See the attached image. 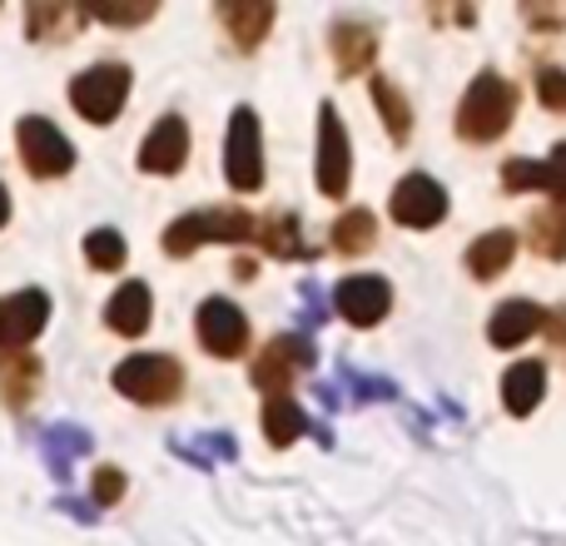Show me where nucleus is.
<instances>
[{"mask_svg":"<svg viewBox=\"0 0 566 546\" xmlns=\"http://www.w3.org/2000/svg\"><path fill=\"white\" fill-rule=\"evenodd\" d=\"M105 323L125 338H139L149 328V288L139 279H129L125 288H115V298L105 303Z\"/></svg>","mask_w":566,"mask_h":546,"instance_id":"nucleus-17","label":"nucleus"},{"mask_svg":"<svg viewBox=\"0 0 566 546\" xmlns=\"http://www.w3.org/2000/svg\"><path fill=\"white\" fill-rule=\"evenodd\" d=\"M125 497V472L119 468H99L95 472V502L99 507H109V502H119Z\"/></svg>","mask_w":566,"mask_h":546,"instance_id":"nucleus-33","label":"nucleus"},{"mask_svg":"<svg viewBox=\"0 0 566 546\" xmlns=\"http://www.w3.org/2000/svg\"><path fill=\"white\" fill-rule=\"evenodd\" d=\"M308 368H313V343L298 338V333H283V338H274L254 358V388H264L269 398H279V392Z\"/></svg>","mask_w":566,"mask_h":546,"instance_id":"nucleus-6","label":"nucleus"},{"mask_svg":"<svg viewBox=\"0 0 566 546\" xmlns=\"http://www.w3.org/2000/svg\"><path fill=\"white\" fill-rule=\"evenodd\" d=\"M129 99V70L125 65H95L80 80H70V105L90 119V125H109Z\"/></svg>","mask_w":566,"mask_h":546,"instance_id":"nucleus-4","label":"nucleus"},{"mask_svg":"<svg viewBox=\"0 0 566 546\" xmlns=\"http://www.w3.org/2000/svg\"><path fill=\"white\" fill-rule=\"evenodd\" d=\"M115 388L125 392L129 402H145V408H165V402L179 398L185 388V368L165 353H135L115 368Z\"/></svg>","mask_w":566,"mask_h":546,"instance_id":"nucleus-2","label":"nucleus"},{"mask_svg":"<svg viewBox=\"0 0 566 546\" xmlns=\"http://www.w3.org/2000/svg\"><path fill=\"white\" fill-rule=\"evenodd\" d=\"M125 254L129 249H125V239H119L115 229H95V234L85 239V259L95 269H105V273H115L119 264H125Z\"/></svg>","mask_w":566,"mask_h":546,"instance_id":"nucleus-29","label":"nucleus"},{"mask_svg":"<svg viewBox=\"0 0 566 546\" xmlns=\"http://www.w3.org/2000/svg\"><path fill=\"white\" fill-rule=\"evenodd\" d=\"M219 20H224V30L234 35L239 50H259V40L274 25V6H269V0H224Z\"/></svg>","mask_w":566,"mask_h":546,"instance_id":"nucleus-15","label":"nucleus"},{"mask_svg":"<svg viewBox=\"0 0 566 546\" xmlns=\"http://www.w3.org/2000/svg\"><path fill=\"white\" fill-rule=\"evenodd\" d=\"M448 214V195H442L438 179L428 175H408L398 189H392V219L402 229H432Z\"/></svg>","mask_w":566,"mask_h":546,"instance_id":"nucleus-9","label":"nucleus"},{"mask_svg":"<svg viewBox=\"0 0 566 546\" xmlns=\"http://www.w3.org/2000/svg\"><path fill=\"white\" fill-rule=\"evenodd\" d=\"M40 388V358H30V353H6L0 358V398L10 402V408H25L30 398H35Z\"/></svg>","mask_w":566,"mask_h":546,"instance_id":"nucleus-20","label":"nucleus"},{"mask_svg":"<svg viewBox=\"0 0 566 546\" xmlns=\"http://www.w3.org/2000/svg\"><path fill=\"white\" fill-rule=\"evenodd\" d=\"M199 224H205V244H249L254 239V219L244 209H205Z\"/></svg>","mask_w":566,"mask_h":546,"instance_id":"nucleus-24","label":"nucleus"},{"mask_svg":"<svg viewBox=\"0 0 566 546\" xmlns=\"http://www.w3.org/2000/svg\"><path fill=\"white\" fill-rule=\"evenodd\" d=\"M502 185L507 189H542L552 199H566V145L552 149V159H512L502 169Z\"/></svg>","mask_w":566,"mask_h":546,"instance_id":"nucleus-13","label":"nucleus"},{"mask_svg":"<svg viewBox=\"0 0 566 546\" xmlns=\"http://www.w3.org/2000/svg\"><path fill=\"white\" fill-rule=\"evenodd\" d=\"M552 318H557V323H547V328H552V338L566 343V308H557V313H552Z\"/></svg>","mask_w":566,"mask_h":546,"instance_id":"nucleus-35","label":"nucleus"},{"mask_svg":"<svg viewBox=\"0 0 566 546\" xmlns=\"http://www.w3.org/2000/svg\"><path fill=\"white\" fill-rule=\"evenodd\" d=\"M90 448H95V442H90V432H80V428H50L45 438H40V452H45L50 472H55L60 482L70 477V458H85Z\"/></svg>","mask_w":566,"mask_h":546,"instance_id":"nucleus-22","label":"nucleus"},{"mask_svg":"<svg viewBox=\"0 0 566 546\" xmlns=\"http://www.w3.org/2000/svg\"><path fill=\"white\" fill-rule=\"evenodd\" d=\"M45 318H50V298L40 288L0 298V353H20L25 343H35Z\"/></svg>","mask_w":566,"mask_h":546,"instance_id":"nucleus-8","label":"nucleus"},{"mask_svg":"<svg viewBox=\"0 0 566 546\" xmlns=\"http://www.w3.org/2000/svg\"><path fill=\"white\" fill-rule=\"evenodd\" d=\"M542 328H547V308H537L532 298H507L492 313L488 338L497 343V348H517V343H527L532 333H542Z\"/></svg>","mask_w":566,"mask_h":546,"instance_id":"nucleus-14","label":"nucleus"},{"mask_svg":"<svg viewBox=\"0 0 566 546\" xmlns=\"http://www.w3.org/2000/svg\"><path fill=\"white\" fill-rule=\"evenodd\" d=\"M189 159V125L179 115H165L139 145V169L145 175H179Z\"/></svg>","mask_w":566,"mask_h":546,"instance_id":"nucleus-12","label":"nucleus"},{"mask_svg":"<svg viewBox=\"0 0 566 546\" xmlns=\"http://www.w3.org/2000/svg\"><path fill=\"white\" fill-rule=\"evenodd\" d=\"M348 175H353V155H348V135L333 105L318 109V189L328 199L348 195Z\"/></svg>","mask_w":566,"mask_h":546,"instance_id":"nucleus-7","label":"nucleus"},{"mask_svg":"<svg viewBox=\"0 0 566 546\" xmlns=\"http://www.w3.org/2000/svg\"><path fill=\"white\" fill-rule=\"evenodd\" d=\"M199 343L214 358H239L249 348V318L229 298H205V308H199Z\"/></svg>","mask_w":566,"mask_h":546,"instance_id":"nucleus-11","label":"nucleus"},{"mask_svg":"<svg viewBox=\"0 0 566 546\" xmlns=\"http://www.w3.org/2000/svg\"><path fill=\"white\" fill-rule=\"evenodd\" d=\"M512 109H517L512 85L497 75V70H482L458 105V135L472 139V145H492L497 135H507Z\"/></svg>","mask_w":566,"mask_h":546,"instance_id":"nucleus-1","label":"nucleus"},{"mask_svg":"<svg viewBox=\"0 0 566 546\" xmlns=\"http://www.w3.org/2000/svg\"><path fill=\"white\" fill-rule=\"evenodd\" d=\"M85 25V10L80 6H55V0H30L25 6V30L35 40H65Z\"/></svg>","mask_w":566,"mask_h":546,"instance_id":"nucleus-19","label":"nucleus"},{"mask_svg":"<svg viewBox=\"0 0 566 546\" xmlns=\"http://www.w3.org/2000/svg\"><path fill=\"white\" fill-rule=\"evenodd\" d=\"M303 428H308V418H303V408L289 398V392H279V398L264 402V432L274 448H289L293 438H303Z\"/></svg>","mask_w":566,"mask_h":546,"instance_id":"nucleus-23","label":"nucleus"},{"mask_svg":"<svg viewBox=\"0 0 566 546\" xmlns=\"http://www.w3.org/2000/svg\"><path fill=\"white\" fill-rule=\"evenodd\" d=\"M10 219V195H6V185H0V224Z\"/></svg>","mask_w":566,"mask_h":546,"instance_id":"nucleus-36","label":"nucleus"},{"mask_svg":"<svg viewBox=\"0 0 566 546\" xmlns=\"http://www.w3.org/2000/svg\"><path fill=\"white\" fill-rule=\"evenodd\" d=\"M175 452L185 462H199V468H209L214 458H239L234 438H224V432H205V442H175Z\"/></svg>","mask_w":566,"mask_h":546,"instance_id":"nucleus-30","label":"nucleus"},{"mask_svg":"<svg viewBox=\"0 0 566 546\" xmlns=\"http://www.w3.org/2000/svg\"><path fill=\"white\" fill-rule=\"evenodd\" d=\"M373 105H378V115H382V125H388V135H392V139H408V129H412V109H408V99H402V90L392 85V80L373 75Z\"/></svg>","mask_w":566,"mask_h":546,"instance_id":"nucleus-26","label":"nucleus"},{"mask_svg":"<svg viewBox=\"0 0 566 546\" xmlns=\"http://www.w3.org/2000/svg\"><path fill=\"white\" fill-rule=\"evenodd\" d=\"M542 392H547V368H542V363H517V368H507V378H502V402H507L512 418H527L542 402Z\"/></svg>","mask_w":566,"mask_h":546,"instance_id":"nucleus-18","label":"nucleus"},{"mask_svg":"<svg viewBox=\"0 0 566 546\" xmlns=\"http://www.w3.org/2000/svg\"><path fill=\"white\" fill-rule=\"evenodd\" d=\"M373 239H378V219H373L368 209H348V214L333 224V249H338V254H363V249H373Z\"/></svg>","mask_w":566,"mask_h":546,"instance_id":"nucleus-27","label":"nucleus"},{"mask_svg":"<svg viewBox=\"0 0 566 546\" xmlns=\"http://www.w3.org/2000/svg\"><path fill=\"white\" fill-rule=\"evenodd\" d=\"M224 175L239 195H254L264 185V145H259V115L249 105L234 109L229 119V139H224Z\"/></svg>","mask_w":566,"mask_h":546,"instance_id":"nucleus-3","label":"nucleus"},{"mask_svg":"<svg viewBox=\"0 0 566 546\" xmlns=\"http://www.w3.org/2000/svg\"><path fill=\"white\" fill-rule=\"evenodd\" d=\"M373 55H378V35H373V25H363V20H338V25H333V60H338L343 75L368 70Z\"/></svg>","mask_w":566,"mask_h":546,"instance_id":"nucleus-16","label":"nucleus"},{"mask_svg":"<svg viewBox=\"0 0 566 546\" xmlns=\"http://www.w3.org/2000/svg\"><path fill=\"white\" fill-rule=\"evenodd\" d=\"M532 249L547 259L566 254V199H552V209L532 214Z\"/></svg>","mask_w":566,"mask_h":546,"instance_id":"nucleus-25","label":"nucleus"},{"mask_svg":"<svg viewBox=\"0 0 566 546\" xmlns=\"http://www.w3.org/2000/svg\"><path fill=\"white\" fill-rule=\"evenodd\" d=\"M259 244L274 259H308V244H298V219L293 214L264 219V224H259Z\"/></svg>","mask_w":566,"mask_h":546,"instance_id":"nucleus-28","label":"nucleus"},{"mask_svg":"<svg viewBox=\"0 0 566 546\" xmlns=\"http://www.w3.org/2000/svg\"><path fill=\"white\" fill-rule=\"evenodd\" d=\"M85 15L105 20V25H145L155 15V0H139V6H90Z\"/></svg>","mask_w":566,"mask_h":546,"instance_id":"nucleus-31","label":"nucleus"},{"mask_svg":"<svg viewBox=\"0 0 566 546\" xmlns=\"http://www.w3.org/2000/svg\"><path fill=\"white\" fill-rule=\"evenodd\" d=\"M15 145H20V159H25V169L35 179H60V175H70V169H75V149H70V139L60 135L45 115H25V119H20Z\"/></svg>","mask_w":566,"mask_h":546,"instance_id":"nucleus-5","label":"nucleus"},{"mask_svg":"<svg viewBox=\"0 0 566 546\" xmlns=\"http://www.w3.org/2000/svg\"><path fill=\"white\" fill-rule=\"evenodd\" d=\"M512 254H517V234H512V229H492V234H482L478 244L468 249V269L478 273V279H497V273L512 264Z\"/></svg>","mask_w":566,"mask_h":546,"instance_id":"nucleus-21","label":"nucleus"},{"mask_svg":"<svg viewBox=\"0 0 566 546\" xmlns=\"http://www.w3.org/2000/svg\"><path fill=\"white\" fill-rule=\"evenodd\" d=\"M323 323V298L313 283H303V328H318Z\"/></svg>","mask_w":566,"mask_h":546,"instance_id":"nucleus-34","label":"nucleus"},{"mask_svg":"<svg viewBox=\"0 0 566 546\" xmlns=\"http://www.w3.org/2000/svg\"><path fill=\"white\" fill-rule=\"evenodd\" d=\"M333 303H338V313L353 323V328H373V323H382V313L392 308V288H388V279H378V273H353V279L338 283Z\"/></svg>","mask_w":566,"mask_h":546,"instance_id":"nucleus-10","label":"nucleus"},{"mask_svg":"<svg viewBox=\"0 0 566 546\" xmlns=\"http://www.w3.org/2000/svg\"><path fill=\"white\" fill-rule=\"evenodd\" d=\"M537 99L547 109H566V70H542L537 75Z\"/></svg>","mask_w":566,"mask_h":546,"instance_id":"nucleus-32","label":"nucleus"}]
</instances>
